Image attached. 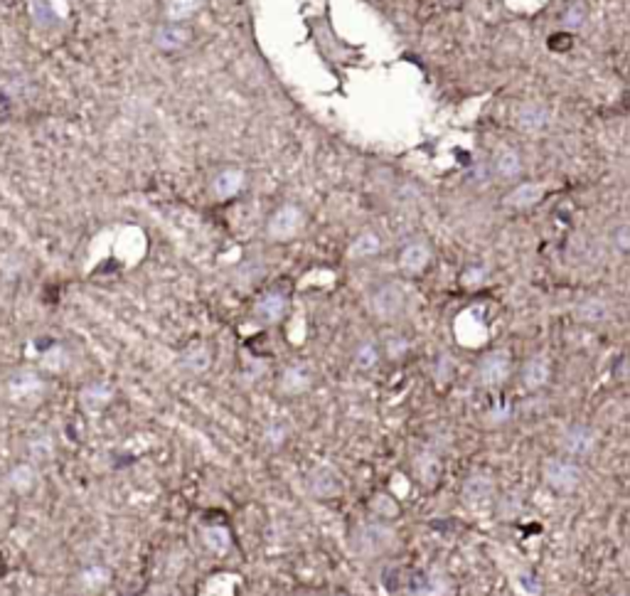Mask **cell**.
Returning a JSON list of instances; mask_svg holds the SVG:
<instances>
[{"mask_svg": "<svg viewBox=\"0 0 630 596\" xmlns=\"http://www.w3.org/2000/svg\"><path fill=\"white\" fill-rule=\"evenodd\" d=\"M305 222H308L305 209L298 202L288 200V202H281V205H276L271 209V215L266 217L264 232L271 242L284 244V242H291V239H295L303 232Z\"/></svg>", "mask_w": 630, "mask_h": 596, "instance_id": "1", "label": "cell"}, {"mask_svg": "<svg viewBox=\"0 0 630 596\" xmlns=\"http://www.w3.org/2000/svg\"><path fill=\"white\" fill-rule=\"evenodd\" d=\"M396 545V532L382 523L357 527L353 532V552L360 557H379Z\"/></svg>", "mask_w": 630, "mask_h": 596, "instance_id": "2", "label": "cell"}, {"mask_svg": "<svg viewBox=\"0 0 630 596\" xmlns=\"http://www.w3.org/2000/svg\"><path fill=\"white\" fill-rule=\"evenodd\" d=\"M541 476H544V483L557 493H574L583 481L581 468L574 461H564V458H549L541 468Z\"/></svg>", "mask_w": 630, "mask_h": 596, "instance_id": "3", "label": "cell"}, {"mask_svg": "<svg viewBox=\"0 0 630 596\" xmlns=\"http://www.w3.org/2000/svg\"><path fill=\"white\" fill-rule=\"evenodd\" d=\"M8 397L15 404H38L45 397V382L35 370H15L8 378Z\"/></svg>", "mask_w": 630, "mask_h": 596, "instance_id": "4", "label": "cell"}, {"mask_svg": "<svg viewBox=\"0 0 630 596\" xmlns=\"http://www.w3.org/2000/svg\"><path fill=\"white\" fill-rule=\"evenodd\" d=\"M404 306H406V298H404V291L396 284H379L370 294V311H372L374 319H396V316H402Z\"/></svg>", "mask_w": 630, "mask_h": 596, "instance_id": "5", "label": "cell"}, {"mask_svg": "<svg viewBox=\"0 0 630 596\" xmlns=\"http://www.w3.org/2000/svg\"><path fill=\"white\" fill-rule=\"evenodd\" d=\"M510 353L507 350H492V353H485L481 358L478 370H475V378H478L482 387H498V385H502L505 379L510 378Z\"/></svg>", "mask_w": 630, "mask_h": 596, "instance_id": "6", "label": "cell"}, {"mask_svg": "<svg viewBox=\"0 0 630 596\" xmlns=\"http://www.w3.org/2000/svg\"><path fill=\"white\" fill-rule=\"evenodd\" d=\"M246 188V173L239 166H222L209 178V195L219 202L234 200Z\"/></svg>", "mask_w": 630, "mask_h": 596, "instance_id": "7", "label": "cell"}, {"mask_svg": "<svg viewBox=\"0 0 630 596\" xmlns=\"http://www.w3.org/2000/svg\"><path fill=\"white\" fill-rule=\"evenodd\" d=\"M431 257L433 251L431 247H429V242L412 239V242L404 244L402 251H399V268H402L404 274H409V277H419V274H423V271L429 268Z\"/></svg>", "mask_w": 630, "mask_h": 596, "instance_id": "8", "label": "cell"}, {"mask_svg": "<svg viewBox=\"0 0 630 596\" xmlns=\"http://www.w3.org/2000/svg\"><path fill=\"white\" fill-rule=\"evenodd\" d=\"M254 319L261 320L264 326H276L285 319L288 313V298L281 291H266L254 301Z\"/></svg>", "mask_w": 630, "mask_h": 596, "instance_id": "9", "label": "cell"}, {"mask_svg": "<svg viewBox=\"0 0 630 596\" xmlns=\"http://www.w3.org/2000/svg\"><path fill=\"white\" fill-rule=\"evenodd\" d=\"M64 5L67 0H30V18L39 30H55L64 18Z\"/></svg>", "mask_w": 630, "mask_h": 596, "instance_id": "10", "label": "cell"}, {"mask_svg": "<svg viewBox=\"0 0 630 596\" xmlns=\"http://www.w3.org/2000/svg\"><path fill=\"white\" fill-rule=\"evenodd\" d=\"M596 448V434L583 424H574L561 434V451L566 456H589Z\"/></svg>", "mask_w": 630, "mask_h": 596, "instance_id": "11", "label": "cell"}, {"mask_svg": "<svg viewBox=\"0 0 630 596\" xmlns=\"http://www.w3.org/2000/svg\"><path fill=\"white\" fill-rule=\"evenodd\" d=\"M551 123V109L540 101H527L517 111V126L527 133H540Z\"/></svg>", "mask_w": 630, "mask_h": 596, "instance_id": "12", "label": "cell"}, {"mask_svg": "<svg viewBox=\"0 0 630 596\" xmlns=\"http://www.w3.org/2000/svg\"><path fill=\"white\" fill-rule=\"evenodd\" d=\"M187 42H190V30L185 25H177V22H163L153 32V45L160 52L183 50Z\"/></svg>", "mask_w": 630, "mask_h": 596, "instance_id": "13", "label": "cell"}, {"mask_svg": "<svg viewBox=\"0 0 630 596\" xmlns=\"http://www.w3.org/2000/svg\"><path fill=\"white\" fill-rule=\"evenodd\" d=\"M522 385L530 389V392H537V389L547 387V382L551 378V362L547 355H532L524 365H522Z\"/></svg>", "mask_w": 630, "mask_h": 596, "instance_id": "14", "label": "cell"}, {"mask_svg": "<svg viewBox=\"0 0 630 596\" xmlns=\"http://www.w3.org/2000/svg\"><path fill=\"white\" fill-rule=\"evenodd\" d=\"M313 385V370L308 368L305 362H295V365H288L281 375V382L278 387L284 395H303L308 392Z\"/></svg>", "mask_w": 630, "mask_h": 596, "instance_id": "15", "label": "cell"}, {"mask_svg": "<svg viewBox=\"0 0 630 596\" xmlns=\"http://www.w3.org/2000/svg\"><path fill=\"white\" fill-rule=\"evenodd\" d=\"M522 170H524V163H522V156L517 149L507 146V149H500L492 156V173H495V178L512 183V180L520 178Z\"/></svg>", "mask_w": 630, "mask_h": 596, "instance_id": "16", "label": "cell"}, {"mask_svg": "<svg viewBox=\"0 0 630 596\" xmlns=\"http://www.w3.org/2000/svg\"><path fill=\"white\" fill-rule=\"evenodd\" d=\"M541 185L540 183H530V180H524V183H517L515 188L502 198V205L510 209H530L534 208L537 202L541 200Z\"/></svg>", "mask_w": 630, "mask_h": 596, "instance_id": "17", "label": "cell"}, {"mask_svg": "<svg viewBox=\"0 0 630 596\" xmlns=\"http://www.w3.org/2000/svg\"><path fill=\"white\" fill-rule=\"evenodd\" d=\"M38 478H39L38 468L32 466L30 461H22V464H15V466L10 468L8 476H5V483H8V488L13 490V493L25 496V493H30V490H35Z\"/></svg>", "mask_w": 630, "mask_h": 596, "instance_id": "18", "label": "cell"}, {"mask_svg": "<svg viewBox=\"0 0 630 596\" xmlns=\"http://www.w3.org/2000/svg\"><path fill=\"white\" fill-rule=\"evenodd\" d=\"M382 251V237L374 232V229H364L357 237L350 242L347 247V257L354 261H362V259H372Z\"/></svg>", "mask_w": 630, "mask_h": 596, "instance_id": "19", "label": "cell"}, {"mask_svg": "<svg viewBox=\"0 0 630 596\" xmlns=\"http://www.w3.org/2000/svg\"><path fill=\"white\" fill-rule=\"evenodd\" d=\"M463 500H465V506L472 507V510L488 507L492 500V483L488 478H471V481L465 483V488H463Z\"/></svg>", "mask_w": 630, "mask_h": 596, "instance_id": "20", "label": "cell"}, {"mask_svg": "<svg viewBox=\"0 0 630 596\" xmlns=\"http://www.w3.org/2000/svg\"><path fill=\"white\" fill-rule=\"evenodd\" d=\"M209 365H212V353H209L205 343H192L180 355V368L192 372V375H202L209 370Z\"/></svg>", "mask_w": 630, "mask_h": 596, "instance_id": "21", "label": "cell"}, {"mask_svg": "<svg viewBox=\"0 0 630 596\" xmlns=\"http://www.w3.org/2000/svg\"><path fill=\"white\" fill-rule=\"evenodd\" d=\"M574 313H576V319H579L581 323H603V320H609L610 306L609 301H603V298L589 296L576 303V311H574Z\"/></svg>", "mask_w": 630, "mask_h": 596, "instance_id": "22", "label": "cell"}, {"mask_svg": "<svg viewBox=\"0 0 630 596\" xmlns=\"http://www.w3.org/2000/svg\"><path fill=\"white\" fill-rule=\"evenodd\" d=\"M202 5H205V0H167L166 22L185 25L187 21H192L197 13L202 11Z\"/></svg>", "mask_w": 630, "mask_h": 596, "instance_id": "23", "label": "cell"}, {"mask_svg": "<svg viewBox=\"0 0 630 596\" xmlns=\"http://www.w3.org/2000/svg\"><path fill=\"white\" fill-rule=\"evenodd\" d=\"M108 584H111V572L104 565H91L87 569H81V575H79V586L89 594H97L101 589H106Z\"/></svg>", "mask_w": 630, "mask_h": 596, "instance_id": "24", "label": "cell"}, {"mask_svg": "<svg viewBox=\"0 0 630 596\" xmlns=\"http://www.w3.org/2000/svg\"><path fill=\"white\" fill-rule=\"evenodd\" d=\"M311 490L320 498L335 496V493H340V478L335 476L333 471H328V468H318L313 476H311Z\"/></svg>", "mask_w": 630, "mask_h": 596, "instance_id": "25", "label": "cell"}, {"mask_svg": "<svg viewBox=\"0 0 630 596\" xmlns=\"http://www.w3.org/2000/svg\"><path fill=\"white\" fill-rule=\"evenodd\" d=\"M354 368L360 370H372L379 362V345L374 340H362L353 353Z\"/></svg>", "mask_w": 630, "mask_h": 596, "instance_id": "26", "label": "cell"}, {"mask_svg": "<svg viewBox=\"0 0 630 596\" xmlns=\"http://www.w3.org/2000/svg\"><path fill=\"white\" fill-rule=\"evenodd\" d=\"M81 402H84V407L89 409L106 407L108 402H111V387L104 385V382H94V385L81 389Z\"/></svg>", "mask_w": 630, "mask_h": 596, "instance_id": "27", "label": "cell"}, {"mask_svg": "<svg viewBox=\"0 0 630 596\" xmlns=\"http://www.w3.org/2000/svg\"><path fill=\"white\" fill-rule=\"evenodd\" d=\"M589 21V8L583 3H571L566 11L561 13V28L564 30H579Z\"/></svg>", "mask_w": 630, "mask_h": 596, "instance_id": "28", "label": "cell"}, {"mask_svg": "<svg viewBox=\"0 0 630 596\" xmlns=\"http://www.w3.org/2000/svg\"><path fill=\"white\" fill-rule=\"evenodd\" d=\"M202 540H205V545L209 547L212 552H225V549H229V545H232L229 532H226L225 527H207V530H202Z\"/></svg>", "mask_w": 630, "mask_h": 596, "instance_id": "29", "label": "cell"}, {"mask_svg": "<svg viewBox=\"0 0 630 596\" xmlns=\"http://www.w3.org/2000/svg\"><path fill=\"white\" fill-rule=\"evenodd\" d=\"M485 278H488V268L482 267V264H471V267L463 268L461 284L463 286L472 288V286H481Z\"/></svg>", "mask_w": 630, "mask_h": 596, "instance_id": "30", "label": "cell"}, {"mask_svg": "<svg viewBox=\"0 0 630 596\" xmlns=\"http://www.w3.org/2000/svg\"><path fill=\"white\" fill-rule=\"evenodd\" d=\"M372 510L377 513V515L392 517V515H396V513H399V506H396V503H394V500L389 496H377L372 500Z\"/></svg>", "mask_w": 630, "mask_h": 596, "instance_id": "31", "label": "cell"}, {"mask_svg": "<svg viewBox=\"0 0 630 596\" xmlns=\"http://www.w3.org/2000/svg\"><path fill=\"white\" fill-rule=\"evenodd\" d=\"M49 454H52V438L49 437H38L30 441V456L32 458L42 461V458H47Z\"/></svg>", "mask_w": 630, "mask_h": 596, "instance_id": "32", "label": "cell"}, {"mask_svg": "<svg viewBox=\"0 0 630 596\" xmlns=\"http://www.w3.org/2000/svg\"><path fill=\"white\" fill-rule=\"evenodd\" d=\"M610 239H613V244H616V249H618L620 254H626V251L630 249L628 225H618V227L613 229V234H610Z\"/></svg>", "mask_w": 630, "mask_h": 596, "instance_id": "33", "label": "cell"}, {"mask_svg": "<svg viewBox=\"0 0 630 596\" xmlns=\"http://www.w3.org/2000/svg\"><path fill=\"white\" fill-rule=\"evenodd\" d=\"M406 350H409V343L402 336H392V338L387 340V355L389 358H402Z\"/></svg>", "mask_w": 630, "mask_h": 596, "instance_id": "34", "label": "cell"}, {"mask_svg": "<svg viewBox=\"0 0 630 596\" xmlns=\"http://www.w3.org/2000/svg\"><path fill=\"white\" fill-rule=\"evenodd\" d=\"M285 438V431L284 427H271L268 431H266V441L271 444V447H281Z\"/></svg>", "mask_w": 630, "mask_h": 596, "instance_id": "35", "label": "cell"}, {"mask_svg": "<svg viewBox=\"0 0 630 596\" xmlns=\"http://www.w3.org/2000/svg\"><path fill=\"white\" fill-rule=\"evenodd\" d=\"M337 596H345V594H337Z\"/></svg>", "mask_w": 630, "mask_h": 596, "instance_id": "36", "label": "cell"}]
</instances>
